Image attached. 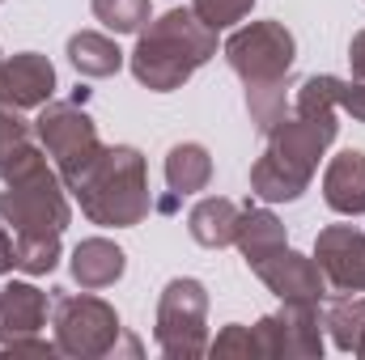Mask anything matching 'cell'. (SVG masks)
Wrapping results in <instances>:
<instances>
[{"mask_svg":"<svg viewBox=\"0 0 365 360\" xmlns=\"http://www.w3.org/2000/svg\"><path fill=\"white\" fill-rule=\"evenodd\" d=\"M336 93L331 77H306L293 97V119L284 115L268 132L259 162L251 166V191L264 203H293L319 170V157L336 140Z\"/></svg>","mask_w":365,"mask_h":360,"instance_id":"6da1fadb","label":"cell"},{"mask_svg":"<svg viewBox=\"0 0 365 360\" xmlns=\"http://www.w3.org/2000/svg\"><path fill=\"white\" fill-rule=\"evenodd\" d=\"M297 43L284 30V21H251L230 34L225 60L247 85V110L251 123L268 136L289 115V73H293Z\"/></svg>","mask_w":365,"mask_h":360,"instance_id":"7a4b0ae2","label":"cell"},{"mask_svg":"<svg viewBox=\"0 0 365 360\" xmlns=\"http://www.w3.org/2000/svg\"><path fill=\"white\" fill-rule=\"evenodd\" d=\"M217 55V30H208L191 9H170L149 30H140L132 51V77L153 93H170L191 81Z\"/></svg>","mask_w":365,"mask_h":360,"instance_id":"3957f363","label":"cell"},{"mask_svg":"<svg viewBox=\"0 0 365 360\" xmlns=\"http://www.w3.org/2000/svg\"><path fill=\"white\" fill-rule=\"evenodd\" d=\"M68 186L47 162V153L30 149L9 174L0 191V216L13 225V242H60V233L73 221Z\"/></svg>","mask_w":365,"mask_h":360,"instance_id":"277c9868","label":"cell"},{"mask_svg":"<svg viewBox=\"0 0 365 360\" xmlns=\"http://www.w3.org/2000/svg\"><path fill=\"white\" fill-rule=\"evenodd\" d=\"M73 195L81 199V212L102 229H132L149 216L153 199H149V170L145 157L132 144H110L98 153L81 182L73 186Z\"/></svg>","mask_w":365,"mask_h":360,"instance_id":"5b68a950","label":"cell"},{"mask_svg":"<svg viewBox=\"0 0 365 360\" xmlns=\"http://www.w3.org/2000/svg\"><path fill=\"white\" fill-rule=\"evenodd\" d=\"M208 356H284V360H319L323 356V327L319 305L284 301L276 314L259 318L255 327L230 322L217 339H208Z\"/></svg>","mask_w":365,"mask_h":360,"instance_id":"8992f818","label":"cell"},{"mask_svg":"<svg viewBox=\"0 0 365 360\" xmlns=\"http://www.w3.org/2000/svg\"><path fill=\"white\" fill-rule=\"evenodd\" d=\"M51 327H56V348L60 356L77 360H98V356H140V344L119 327L115 305H106L102 297L86 292H68V288H51Z\"/></svg>","mask_w":365,"mask_h":360,"instance_id":"52a82bcc","label":"cell"},{"mask_svg":"<svg viewBox=\"0 0 365 360\" xmlns=\"http://www.w3.org/2000/svg\"><path fill=\"white\" fill-rule=\"evenodd\" d=\"M34 136L43 140V149H47V157H51L56 174L64 179V186H68V191L81 182V174L90 170L93 162H98V153L106 149V144L98 140V127H93V119L86 115L81 97L38 106Z\"/></svg>","mask_w":365,"mask_h":360,"instance_id":"ba28073f","label":"cell"},{"mask_svg":"<svg viewBox=\"0 0 365 360\" xmlns=\"http://www.w3.org/2000/svg\"><path fill=\"white\" fill-rule=\"evenodd\" d=\"M153 339L170 360H195L208 352V288L200 280L179 275L162 288Z\"/></svg>","mask_w":365,"mask_h":360,"instance_id":"9c48e42d","label":"cell"},{"mask_svg":"<svg viewBox=\"0 0 365 360\" xmlns=\"http://www.w3.org/2000/svg\"><path fill=\"white\" fill-rule=\"evenodd\" d=\"M247 268L255 271L280 301H293V305H323V301H327L323 268H319L314 259L297 255L289 242L276 246V250H268V255H259V259H251Z\"/></svg>","mask_w":365,"mask_h":360,"instance_id":"30bf717a","label":"cell"},{"mask_svg":"<svg viewBox=\"0 0 365 360\" xmlns=\"http://www.w3.org/2000/svg\"><path fill=\"white\" fill-rule=\"evenodd\" d=\"M314 263L340 292H365V233L353 225H327L314 238Z\"/></svg>","mask_w":365,"mask_h":360,"instance_id":"8fae6325","label":"cell"},{"mask_svg":"<svg viewBox=\"0 0 365 360\" xmlns=\"http://www.w3.org/2000/svg\"><path fill=\"white\" fill-rule=\"evenodd\" d=\"M56 93V68L47 55L38 51H21L13 60H4L0 68V106L9 110H38L47 106Z\"/></svg>","mask_w":365,"mask_h":360,"instance_id":"7c38bea8","label":"cell"},{"mask_svg":"<svg viewBox=\"0 0 365 360\" xmlns=\"http://www.w3.org/2000/svg\"><path fill=\"white\" fill-rule=\"evenodd\" d=\"M47 314H51V297L26 280H13L0 288V344H13V339H26V335H38L47 327Z\"/></svg>","mask_w":365,"mask_h":360,"instance_id":"4fadbf2b","label":"cell"},{"mask_svg":"<svg viewBox=\"0 0 365 360\" xmlns=\"http://www.w3.org/2000/svg\"><path fill=\"white\" fill-rule=\"evenodd\" d=\"M323 199L340 216H365V153L344 149L323 170Z\"/></svg>","mask_w":365,"mask_h":360,"instance_id":"5bb4252c","label":"cell"},{"mask_svg":"<svg viewBox=\"0 0 365 360\" xmlns=\"http://www.w3.org/2000/svg\"><path fill=\"white\" fill-rule=\"evenodd\" d=\"M238 216H242V208H238L234 199L208 195V199H200V203L191 208L187 229H191V238H195L200 246L221 250V246H234V238H238Z\"/></svg>","mask_w":365,"mask_h":360,"instance_id":"9a60e30c","label":"cell"},{"mask_svg":"<svg viewBox=\"0 0 365 360\" xmlns=\"http://www.w3.org/2000/svg\"><path fill=\"white\" fill-rule=\"evenodd\" d=\"M123 268H128V255L106 238H86L73 250V280L81 288H90V292L93 288H110L123 275Z\"/></svg>","mask_w":365,"mask_h":360,"instance_id":"2e32d148","label":"cell"},{"mask_svg":"<svg viewBox=\"0 0 365 360\" xmlns=\"http://www.w3.org/2000/svg\"><path fill=\"white\" fill-rule=\"evenodd\" d=\"M166 182H170L175 195H195V191H204V186L212 182V157H208V149L195 144V140L175 144V149L166 153Z\"/></svg>","mask_w":365,"mask_h":360,"instance_id":"e0dca14e","label":"cell"},{"mask_svg":"<svg viewBox=\"0 0 365 360\" xmlns=\"http://www.w3.org/2000/svg\"><path fill=\"white\" fill-rule=\"evenodd\" d=\"M68 60L81 77H115L123 68V51L115 47V38H106L98 30H81L68 38Z\"/></svg>","mask_w":365,"mask_h":360,"instance_id":"ac0fdd59","label":"cell"},{"mask_svg":"<svg viewBox=\"0 0 365 360\" xmlns=\"http://www.w3.org/2000/svg\"><path fill=\"white\" fill-rule=\"evenodd\" d=\"M234 246L242 250V259L251 263V259H259V255H268L276 246H284V225L276 221L268 208H242V216H238V238H234Z\"/></svg>","mask_w":365,"mask_h":360,"instance_id":"d6986e66","label":"cell"},{"mask_svg":"<svg viewBox=\"0 0 365 360\" xmlns=\"http://www.w3.org/2000/svg\"><path fill=\"white\" fill-rule=\"evenodd\" d=\"M323 327H327V335L340 352H357V344L365 335V297L344 292V297L327 301L323 305Z\"/></svg>","mask_w":365,"mask_h":360,"instance_id":"ffe728a7","label":"cell"},{"mask_svg":"<svg viewBox=\"0 0 365 360\" xmlns=\"http://www.w3.org/2000/svg\"><path fill=\"white\" fill-rule=\"evenodd\" d=\"M34 149V132H30V123L17 115V110H9V106H0V179L26 157Z\"/></svg>","mask_w":365,"mask_h":360,"instance_id":"44dd1931","label":"cell"},{"mask_svg":"<svg viewBox=\"0 0 365 360\" xmlns=\"http://www.w3.org/2000/svg\"><path fill=\"white\" fill-rule=\"evenodd\" d=\"M149 0H93V17L115 34H136L149 21Z\"/></svg>","mask_w":365,"mask_h":360,"instance_id":"7402d4cb","label":"cell"},{"mask_svg":"<svg viewBox=\"0 0 365 360\" xmlns=\"http://www.w3.org/2000/svg\"><path fill=\"white\" fill-rule=\"evenodd\" d=\"M251 9H255V0H191V13H195L208 30H230V26H238Z\"/></svg>","mask_w":365,"mask_h":360,"instance_id":"603a6c76","label":"cell"},{"mask_svg":"<svg viewBox=\"0 0 365 360\" xmlns=\"http://www.w3.org/2000/svg\"><path fill=\"white\" fill-rule=\"evenodd\" d=\"M331 93H336V106H340V110H349L357 123H365V81L331 77Z\"/></svg>","mask_w":365,"mask_h":360,"instance_id":"cb8c5ba5","label":"cell"},{"mask_svg":"<svg viewBox=\"0 0 365 360\" xmlns=\"http://www.w3.org/2000/svg\"><path fill=\"white\" fill-rule=\"evenodd\" d=\"M13 268H17V242H13V233L0 225V275L13 271Z\"/></svg>","mask_w":365,"mask_h":360,"instance_id":"d4e9b609","label":"cell"},{"mask_svg":"<svg viewBox=\"0 0 365 360\" xmlns=\"http://www.w3.org/2000/svg\"><path fill=\"white\" fill-rule=\"evenodd\" d=\"M349 64H353V77L365 81V30L353 34V43H349Z\"/></svg>","mask_w":365,"mask_h":360,"instance_id":"484cf974","label":"cell"},{"mask_svg":"<svg viewBox=\"0 0 365 360\" xmlns=\"http://www.w3.org/2000/svg\"><path fill=\"white\" fill-rule=\"evenodd\" d=\"M357 356H361V360H365V335H361V344H357Z\"/></svg>","mask_w":365,"mask_h":360,"instance_id":"4316f807","label":"cell"},{"mask_svg":"<svg viewBox=\"0 0 365 360\" xmlns=\"http://www.w3.org/2000/svg\"><path fill=\"white\" fill-rule=\"evenodd\" d=\"M0 68H4V60H0Z\"/></svg>","mask_w":365,"mask_h":360,"instance_id":"83f0119b","label":"cell"}]
</instances>
